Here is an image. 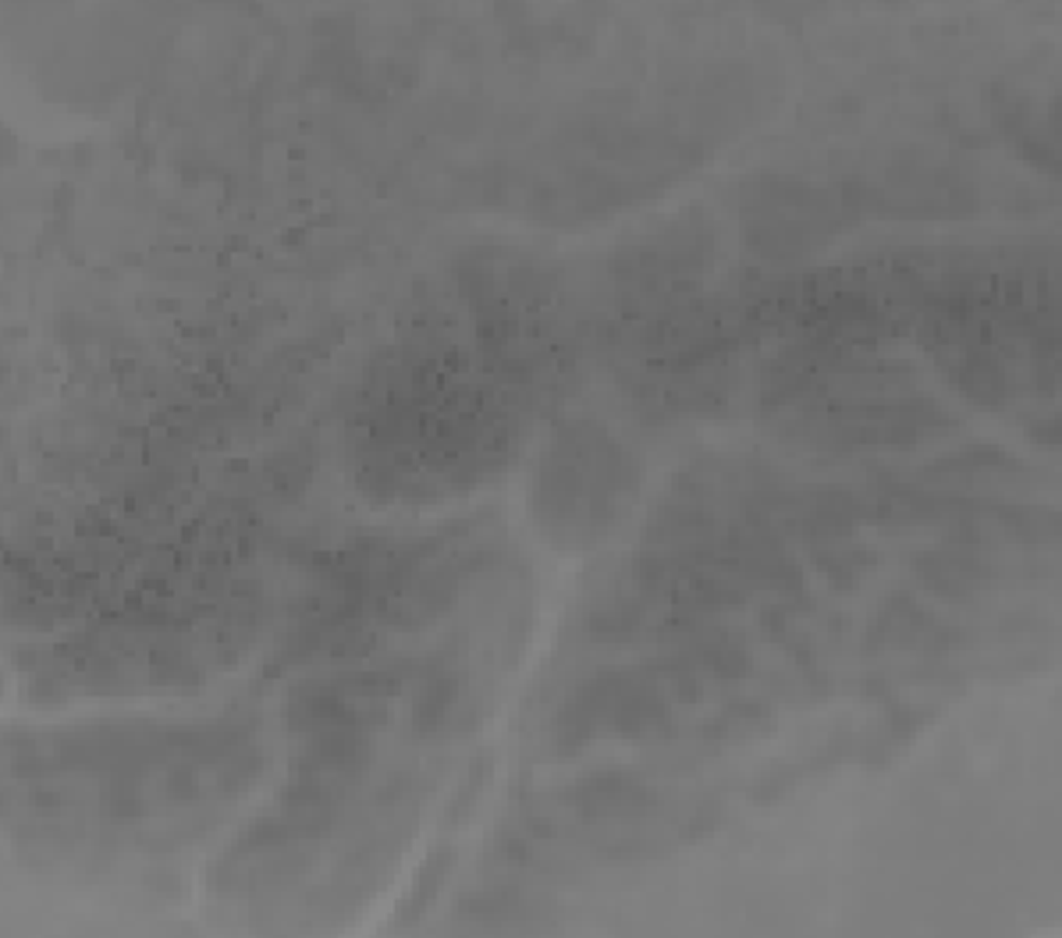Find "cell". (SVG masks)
<instances>
[{"label":"cell","instance_id":"6da1fadb","mask_svg":"<svg viewBox=\"0 0 1062 938\" xmlns=\"http://www.w3.org/2000/svg\"><path fill=\"white\" fill-rule=\"evenodd\" d=\"M977 576H980V566L971 555H935L927 561V580H931L938 591H942L946 583L963 591V587L977 583Z\"/></svg>","mask_w":1062,"mask_h":938}]
</instances>
